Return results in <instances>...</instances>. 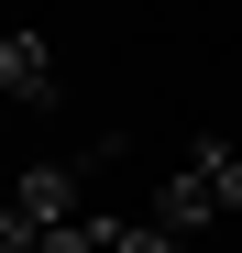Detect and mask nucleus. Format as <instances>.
Here are the masks:
<instances>
[{"label": "nucleus", "mask_w": 242, "mask_h": 253, "mask_svg": "<svg viewBox=\"0 0 242 253\" xmlns=\"http://www.w3.org/2000/svg\"><path fill=\"white\" fill-rule=\"evenodd\" d=\"M99 253H176V231H143V220H99Z\"/></svg>", "instance_id": "20e7f679"}, {"label": "nucleus", "mask_w": 242, "mask_h": 253, "mask_svg": "<svg viewBox=\"0 0 242 253\" xmlns=\"http://www.w3.org/2000/svg\"><path fill=\"white\" fill-rule=\"evenodd\" d=\"M55 88H66V77H55L44 33H0V99H11V110H55Z\"/></svg>", "instance_id": "f03ea898"}, {"label": "nucleus", "mask_w": 242, "mask_h": 253, "mask_svg": "<svg viewBox=\"0 0 242 253\" xmlns=\"http://www.w3.org/2000/svg\"><path fill=\"white\" fill-rule=\"evenodd\" d=\"M165 231H198V220H242V143H187L165 198H154Z\"/></svg>", "instance_id": "f257e3e1"}, {"label": "nucleus", "mask_w": 242, "mask_h": 253, "mask_svg": "<svg viewBox=\"0 0 242 253\" xmlns=\"http://www.w3.org/2000/svg\"><path fill=\"white\" fill-rule=\"evenodd\" d=\"M11 209L33 231H66V220H88V198H77V165H22L11 176Z\"/></svg>", "instance_id": "7ed1b4c3"}]
</instances>
